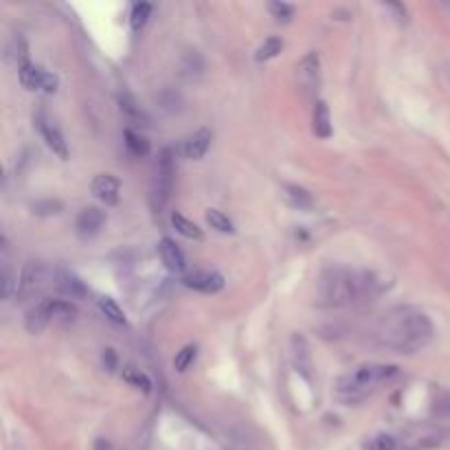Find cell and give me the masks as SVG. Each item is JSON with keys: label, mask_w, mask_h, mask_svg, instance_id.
Here are the masks:
<instances>
[{"label": "cell", "mask_w": 450, "mask_h": 450, "mask_svg": "<svg viewBox=\"0 0 450 450\" xmlns=\"http://www.w3.org/2000/svg\"><path fill=\"white\" fill-rule=\"evenodd\" d=\"M121 110L125 112V115H128V119L130 121H137L139 125H141V121H147V117H145V112L137 106V101H134L130 95H123L121 99Z\"/></svg>", "instance_id": "cell-31"}, {"label": "cell", "mask_w": 450, "mask_h": 450, "mask_svg": "<svg viewBox=\"0 0 450 450\" xmlns=\"http://www.w3.org/2000/svg\"><path fill=\"white\" fill-rule=\"evenodd\" d=\"M312 132L317 134L319 139H330L332 137V117L330 108L325 101H317L312 110Z\"/></svg>", "instance_id": "cell-17"}, {"label": "cell", "mask_w": 450, "mask_h": 450, "mask_svg": "<svg viewBox=\"0 0 450 450\" xmlns=\"http://www.w3.org/2000/svg\"><path fill=\"white\" fill-rule=\"evenodd\" d=\"M9 55L20 64V69H22V66H25V64H29V60H27V42H25V38H13V42H11V47H9ZM18 69V71H20Z\"/></svg>", "instance_id": "cell-32"}, {"label": "cell", "mask_w": 450, "mask_h": 450, "mask_svg": "<svg viewBox=\"0 0 450 450\" xmlns=\"http://www.w3.org/2000/svg\"><path fill=\"white\" fill-rule=\"evenodd\" d=\"M196 356H198V347L196 345H185L174 358V369L176 371H187L189 365L196 360Z\"/></svg>", "instance_id": "cell-29"}, {"label": "cell", "mask_w": 450, "mask_h": 450, "mask_svg": "<svg viewBox=\"0 0 450 450\" xmlns=\"http://www.w3.org/2000/svg\"><path fill=\"white\" fill-rule=\"evenodd\" d=\"M123 139H125V147L132 156H147L150 154V141L145 137H141V134H137L134 130H125Z\"/></svg>", "instance_id": "cell-22"}, {"label": "cell", "mask_w": 450, "mask_h": 450, "mask_svg": "<svg viewBox=\"0 0 450 450\" xmlns=\"http://www.w3.org/2000/svg\"><path fill=\"white\" fill-rule=\"evenodd\" d=\"M171 227L176 229V233H180V235L187 237V240H202V237H205L198 224H193L191 220H187L185 215H180V213H174L171 215Z\"/></svg>", "instance_id": "cell-20"}, {"label": "cell", "mask_w": 450, "mask_h": 450, "mask_svg": "<svg viewBox=\"0 0 450 450\" xmlns=\"http://www.w3.org/2000/svg\"><path fill=\"white\" fill-rule=\"evenodd\" d=\"M183 283L187 288L207 292V295H213V292H220L224 288V277L220 273H209V270H200V273H191L183 279Z\"/></svg>", "instance_id": "cell-14"}, {"label": "cell", "mask_w": 450, "mask_h": 450, "mask_svg": "<svg viewBox=\"0 0 450 450\" xmlns=\"http://www.w3.org/2000/svg\"><path fill=\"white\" fill-rule=\"evenodd\" d=\"M53 283L60 290V295L69 297V299H86L88 297V288L86 283L71 270H57L53 275Z\"/></svg>", "instance_id": "cell-10"}, {"label": "cell", "mask_w": 450, "mask_h": 450, "mask_svg": "<svg viewBox=\"0 0 450 450\" xmlns=\"http://www.w3.org/2000/svg\"><path fill=\"white\" fill-rule=\"evenodd\" d=\"M53 317V303L51 299H42L40 303H35L25 317V327L29 334H40L44 327H47L51 323Z\"/></svg>", "instance_id": "cell-12"}, {"label": "cell", "mask_w": 450, "mask_h": 450, "mask_svg": "<svg viewBox=\"0 0 450 450\" xmlns=\"http://www.w3.org/2000/svg\"><path fill=\"white\" fill-rule=\"evenodd\" d=\"M281 49H283V42H281V38H266L259 47H257V51H255V60L257 62H268V60H273V57H277L279 53H281Z\"/></svg>", "instance_id": "cell-23"}, {"label": "cell", "mask_w": 450, "mask_h": 450, "mask_svg": "<svg viewBox=\"0 0 450 450\" xmlns=\"http://www.w3.org/2000/svg\"><path fill=\"white\" fill-rule=\"evenodd\" d=\"M53 303V317L55 319H64V321H73L77 317V308L66 301V299H51Z\"/></svg>", "instance_id": "cell-30"}, {"label": "cell", "mask_w": 450, "mask_h": 450, "mask_svg": "<svg viewBox=\"0 0 450 450\" xmlns=\"http://www.w3.org/2000/svg\"><path fill=\"white\" fill-rule=\"evenodd\" d=\"M33 119H35L38 132L42 134V139L47 141L49 150H51L55 156H60L62 161L69 159V145H66V141H64V137H62V132H60L53 123L47 121V115H44L42 110H38V115H35Z\"/></svg>", "instance_id": "cell-7"}, {"label": "cell", "mask_w": 450, "mask_h": 450, "mask_svg": "<svg viewBox=\"0 0 450 450\" xmlns=\"http://www.w3.org/2000/svg\"><path fill=\"white\" fill-rule=\"evenodd\" d=\"M49 279H51V270L47 266L40 264V261H29L25 268H22V273H20L16 295L29 297V295H33V292H38V290H42L44 286H47Z\"/></svg>", "instance_id": "cell-6"}, {"label": "cell", "mask_w": 450, "mask_h": 450, "mask_svg": "<svg viewBox=\"0 0 450 450\" xmlns=\"http://www.w3.org/2000/svg\"><path fill=\"white\" fill-rule=\"evenodd\" d=\"M283 198L297 209H312L314 207V196L299 185H283Z\"/></svg>", "instance_id": "cell-19"}, {"label": "cell", "mask_w": 450, "mask_h": 450, "mask_svg": "<svg viewBox=\"0 0 450 450\" xmlns=\"http://www.w3.org/2000/svg\"><path fill=\"white\" fill-rule=\"evenodd\" d=\"M211 139H213V132H211L209 128H202V130H198L196 134H191L189 139L183 141V147H180V152H183L185 159L198 161V159H202V156L207 154V150L211 147Z\"/></svg>", "instance_id": "cell-13"}, {"label": "cell", "mask_w": 450, "mask_h": 450, "mask_svg": "<svg viewBox=\"0 0 450 450\" xmlns=\"http://www.w3.org/2000/svg\"><path fill=\"white\" fill-rule=\"evenodd\" d=\"M202 73H205V60H202V55L198 51H187L183 60H180V75L185 79H196Z\"/></svg>", "instance_id": "cell-18"}, {"label": "cell", "mask_w": 450, "mask_h": 450, "mask_svg": "<svg viewBox=\"0 0 450 450\" xmlns=\"http://www.w3.org/2000/svg\"><path fill=\"white\" fill-rule=\"evenodd\" d=\"M395 373H398V367H393V365H373V363L360 365L351 373L339 378V382H336V393H339V398L345 402L363 400L378 382L387 380Z\"/></svg>", "instance_id": "cell-3"}, {"label": "cell", "mask_w": 450, "mask_h": 450, "mask_svg": "<svg viewBox=\"0 0 450 450\" xmlns=\"http://www.w3.org/2000/svg\"><path fill=\"white\" fill-rule=\"evenodd\" d=\"M159 103H161V108H163V110H167V112H176V110H178V106H180V97L174 93V90H163V93L159 95Z\"/></svg>", "instance_id": "cell-34"}, {"label": "cell", "mask_w": 450, "mask_h": 450, "mask_svg": "<svg viewBox=\"0 0 450 450\" xmlns=\"http://www.w3.org/2000/svg\"><path fill=\"white\" fill-rule=\"evenodd\" d=\"M205 218H207V222L211 224V229H215V231H220V233H233V231H235V227H233V222L229 220V215H224V213L218 211V209H209V211L205 213Z\"/></svg>", "instance_id": "cell-27"}, {"label": "cell", "mask_w": 450, "mask_h": 450, "mask_svg": "<svg viewBox=\"0 0 450 450\" xmlns=\"http://www.w3.org/2000/svg\"><path fill=\"white\" fill-rule=\"evenodd\" d=\"M95 450H112V444L108 439L99 437V439H95Z\"/></svg>", "instance_id": "cell-36"}, {"label": "cell", "mask_w": 450, "mask_h": 450, "mask_svg": "<svg viewBox=\"0 0 450 450\" xmlns=\"http://www.w3.org/2000/svg\"><path fill=\"white\" fill-rule=\"evenodd\" d=\"M367 450H400V439L391 433H378L367 441Z\"/></svg>", "instance_id": "cell-28"}, {"label": "cell", "mask_w": 450, "mask_h": 450, "mask_svg": "<svg viewBox=\"0 0 450 450\" xmlns=\"http://www.w3.org/2000/svg\"><path fill=\"white\" fill-rule=\"evenodd\" d=\"M90 189H93V193L106 202V205H119V200H121V183H119V178L117 176H112V174H99L95 180H93V185H90Z\"/></svg>", "instance_id": "cell-9"}, {"label": "cell", "mask_w": 450, "mask_h": 450, "mask_svg": "<svg viewBox=\"0 0 450 450\" xmlns=\"http://www.w3.org/2000/svg\"><path fill=\"white\" fill-rule=\"evenodd\" d=\"M99 310L106 314V317L112 321V323H117V325H125V314L123 310L117 305L115 299H110V297H101L99 299Z\"/></svg>", "instance_id": "cell-26"}, {"label": "cell", "mask_w": 450, "mask_h": 450, "mask_svg": "<svg viewBox=\"0 0 450 450\" xmlns=\"http://www.w3.org/2000/svg\"><path fill=\"white\" fill-rule=\"evenodd\" d=\"M290 349H292V365H295V369L305 380H310L312 378V354H310L308 341L303 339L301 334H292Z\"/></svg>", "instance_id": "cell-11"}, {"label": "cell", "mask_w": 450, "mask_h": 450, "mask_svg": "<svg viewBox=\"0 0 450 450\" xmlns=\"http://www.w3.org/2000/svg\"><path fill=\"white\" fill-rule=\"evenodd\" d=\"M433 332V323L424 312L400 308L382 321L380 341L398 354H413L431 343Z\"/></svg>", "instance_id": "cell-1"}, {"label": "cell", "mask_w": 450, "mask_h": 450, "mask_svg": "<svg viewBox=\"0 0 450 450\" xmlns=\"http://www.w3.org/2000/svg\"><path fill=\"white\" fill-rule=\"evenodd\" d=\"M18 77H20V84L27 90H40V93H47V95H53L60 86V79L55 73L44 71L42 66H35L31 62L22 66L18 71Z\"/></svg>", "instance_id": "cell-5"}, {"label": "cell", "mask_w": 450, "mask_h": 450, "mask_svg": "<svg viewBox=\"0 0 450 450\" xmlns=\"http://www.w3.org/2000/svg\"><path fill=\"white\" fill-rule=\"evenodd\" d=\"M159 255H161V259H163V264L169 273H183L185 266H187L183 251H180L176 246V242L169 240V237H163L159 242Z\"/></svg>", "instance_id": "cell-16"}, {"label": "cell", "mask_w": 450, "mask_h": 450, "mask_svg": "<svg viewBox=\"0 0 450 450\" xmlns=\"http://www.w3.org/2000/svg\"><path fill=\"white\" fill-rule=\"evenodd\" d=\"M152 13V5L150 3H137L132 7V13H130V25H132V31L134 33H141L143 27L147 25V18Z\"/></svg>", "instance_id": "cell-25"}, {"label": "cell", "mask_w": 450, "mask_h": 450, "mask_svg": "<svg viewBox=\"0 0 450 450\" xmlns=\"http://www.w3.org/2000/svg\"><path fill=\"white\" fill-rule=\"evenodd\" d=\"M268 11L273 13L277 20H283V22H288L292 16H295V7L288 5V3H270L268 5Z\"/></svg>", "instance_id": "cell-33"}, {"label": "cell", "mask_w": 450, "mask_h": 450, "mask_svg": "<svg viewBox=\"0 0 450 450\" xmlns=\"http://www.w3.org/2000/svg\"><path fill=\"white\" fill-rule=\"evenodd\" d=\"M297 77H299V86L305 90V93H314L319 88V77H321V60L319 53H308L299 66H297Z\"/></svg>", "instance_id": "cell-8"}, {"label": "cell", "mask_w": 450, "mask_h": 450, "mask_svg": "<svg viewBox=\"0 0 450 450\" xmlns=\"http://www.w3.org/2000/svg\"><path fill=\"white\" fill-rule=\"evenodd\" d=\"M31 211L40 218H51V215H60L64 211V205L57 198H44V200H35L31 205Z\"/></svg>", "instance_id": "cell-24"}, {"label": "cell", "mask_w": 450, "mask_h": 450, "mask_svg": "<svg viewBox=\"0 0 450 450\" xmlns=\"http://www.w3.org/2000/svg\"><path fill=\"white\" fill-rule=\"evenodd\" d=\"M77 231L84 235V237H90L99 233V229L106 224V213L97 207H84L77 215Z\"/></svg>", "instance_id": "cell-15"}, {"label": "cell", "mask_w": 450, "mask_h": 450, "mask_svg": "<svg viewBox=\"0 0 450 450\" xmlns=\"http://www.w3.org/2000/svg\"><path fill=\"white\" fill-rule=\"evenodd\" d=\"M121 376H123V380L128 382V385L141 389L143 393H150V391H152V380H150V378H147L141 369L128 365V367H123Z\"/></svg>", "instance_id": "cell-21"}, {"label": "cell", "mask_w": 450, "mask_h": 450, "mask_svg": "<svg viewBox=\"0 0 450 450\" xmlns=\"http://www.w3.org/2000/svg\"><path fill=\"white\" fill-rule=\"evenodd\" d=\"M174 174H176V165H174V152L167 147L163 150L161 159H159V169H156L154 183H152V193H150V205L154 211H163V207L167 205V200L171 196V187H174Z\"/></svg>", "instance_id": "cell-4"}, {"label": "cell", "mask_w": 450, "mask_h": 450, "mask_svg": "<svg viewBox=\"0 0 450 450\" xmlns=\"http://www.w3.org/2000/svg\"><path fill=\"white\" fill-rule=\"evenodd\" d=\"M365 295V281L358 273L343 266L323 270L319 279V303L321 305H347Z\"/></svg>", "instance_id": "cell-2"}, {"label": "cell", "mask_w": 450, "mask_h": 450, "mask_svg": "<svg viewBox=\"0 0 450 450\" xmlns=\"http://www.w3.org/2000/svg\"><path fill=\"white\" fill-rule=\"evenodd\" d=\"M101 363H103V369L108 373H115L117 371V365H119V358H117V351L112 347H106L103 354H101Z\"/></svg>", "instance_id": "cell-35"}]
</instances>
